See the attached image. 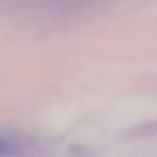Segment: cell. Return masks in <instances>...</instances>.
I'll return each mask as SVG.
<instances>
[{"mask_svg": "<svg viewBox=\"0 0 157 157\" xmlns=\"http://www.w3.org/2000/svg\"><path fill=\"white\" fill-rule=\"evenodd\" d=\"M37 142L20 133H0V157H30Z\"/></svg>", "mask_w": 157, "mask_h": 157, "instance_id": "1", "label": "cell"}]
</instances>
